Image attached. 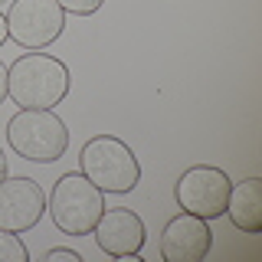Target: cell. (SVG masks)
Masks as SVG:
<instances>
[{"instance_id":"6da1fadb","label":"cell","mask_w":262,"mask_h":262,"mask_svg":"<svg viewBox=\"0 0 262 262\" xmlns=\"http://www.w3.org/2000/svg\"><path fill=\"white\" fill-rule=\"evenodd\" d=\"M69 66L49 53H27L7 66V98L20 108H56L69 95Z\"/></svg>"},{"instance_id":"7a4b0ae2","label":"cell","mask_w":262,"mask_h":262,"mask_svg":"<svg viewBox=\"0 0 262 262\" xmlns=\"http://www.w3.org/2000/svg\"><path fill=\"white\" fill-rule=\"evenodd\" d=\"M46 213L59 233L92 236L98 216L105 213V193L82 170H69L53 184V193L46 196Z\"/></svg>"},{"instance_id":"3957f363","label":"cell","mask_w":262,"mask_h":262,"mask_svg":"<svg viewBox=\"0 0 262 262\" xmlns=\"http://www.w3.org/2000/svg\"><path fill=\"white\" fill-rule=\"evenodd\" d=\"M7 141L23 161L56 164L69 151V128L56 108H20L7 121Z\"/></svg>"},{"instance_id":"277c9868","label":"cell","mask_w":262,"mask_h":262,"mask_svg":"<svg viewBox=\"0 0 262 262\" xmlns=\"http://www.w3.org/2000/svg\"><path fill=\"white\" fill-rule=\"evenodd\" d=\"M79 170L102 193H131L141 180L135 151L115 135H95L79 151Z\"/></svg>"},{"instance_id":"5b68a950","label":"cell","mask_w":262,"mask_h":262,"mask_svg":"<svg viewBox=\"0 0 262 262\" xmlns=\"http://www.w3.org/2000/svg\"><path fill=\"white\" fill-rule=\"evenodd\" d=\"M229 187L233 180L223 167H213V164H196L187 167L174 184V200L184 213L207 220H220L226 213V200H229Z\"/></svg>"},{"instance_id":"8992f818","label":"cell","mask_w":262,"mask_h":262,"mask_svg":"<svg viewBox=\"0 0 262 262\" xmlns=\"http://www.w3.org/2000/svg\"><path fill=\"white\" fill-rule=\"evenodd\" d=\"M4 16L7 36L23 49H46L66 30V10L56 0H13Z\"/></svg>"},{"instance_id":"52a82bcc","label":"cell","mask_w":262,"mask_h":262,"mask_svg":"<svg viewBox=\"0 0 262 262\" xmlns=\"http://www.w3.org/2000/svg\"><path fill=\"white\" fill-rule=\"evenodd\" d=\"M98 249L112 259H138V252L147 243V226L135 210L128 207H105V213L98 216V223L92 229Z\"/></svg>"},{"instance_id":"ba28073f","label":"cell","mask_w":262,"mask_h":262,"mask_svg":"<svg viewBox=\"0 0 262 262\" xmlns=\"http://www.w3.org/2000/svg\"><path fill=\"white\" fill-rule=\"evenodd\" d=\"M46 193L33 177H4L0 180V229L27 233L43 220Z\"/></svg>"},{"instance_id":"9c48e42d","label":"cell","mask_w":262,"mask_h":262,"mask_svg":"<svg viewBox=\"0 0 262 262\" xmlns=\"http://www.w3.org/2000/svg\"><path fill=\"white\" fill-rule=\"evenodd\" d=\"M213 249V229L193 213H177L161 229V259L164 262H203Z\"/></svg>"},{"instance_id":"30bf717a","label":"cell","mask_w":262,"mask_h":262,"mask_svg":"<svg viewBox=\"0 0 262 262\" xmlns=\"http://www.w3.org/2000/svg\"><path fill=\"white\" fill-rule=\"evenodd\" d=\"M223 216H229V223L246 236L262 233V180L259 177H246L236 187H229Z\"/></svg>"},{"instance_id":"8fae6325","label":"cell","mask_w":262,"mask_h":262,"mask_svg":"<svg viewBox=\"0 0 262 262\" xmlns=\"http://www.w3.org/2000/svg\"><path fill=\"white\" fill-rule=\"evenodd\" d=\"M0 262H30V249L20 239V233L0 229Z\"/></svg>"},{"instance_id":"7c38bea8","label":"cell","mask_w":262,"mask_h":262,"mask_svg":"<svg viewBox=\"0 0 262 262\" xmlns=\"http://www.w3.org/2000/svg\"><path fill=\"white\" fill-rule=\"evenodd\" d=\"M66 13H76V16H92L105 7V0H56Z\"/></svg>"},{"instance_id":"4fadbf2b","label":"cell","mask_w":262,"mask_h":262,"mask_svg":"<svg viewBox=\"0 0 262 262\" xmlns=\"http://www.w3.org/2000/svg\"><path fill=\"white\" fill-rule=\"evenodd\" d=\"M43 259H46V262H82V256H79L76 249H62V246H53V249H46Z\"/></svg>"},{"instance_id":"5bb4252c","label":"cell","mask_w":262,"mask_h":262,"mask_svg":"<svg viewBox=\"0 0 262 262\" xmlns=\"http://www.w3.org/2000/svg\"><path fill=\"white\" fill-rule=\"evenodd\" d=\"M7 102V66L0 62V105Z\"/></svg>"},{"instance_id":"9a60e30c","label":"cell","mask_w":262,"mask_h":262,"mask_svg":"<svg viewBox=\"0 0 262 262\" xmlns=\"http://www.w3.org/2000/svg\"><path fill=\"white\" fill-rule=\"evenodd\" d=\"M7 39H10V36H7V16H4V13H0V46H4V43H7Z\"/></svg>"},{"instance_id":"2e32d148","label":"cell","mask_w":262,"mask_h":262,"mask_svg":"<svg viewBox=\"0 0 262 262\" xmlns=\"http://www.w3.org/2000/svg\"><path fill=\"white\" fill-rule=\"evenodd\" d=\"M4 177H7V154L0 151V180H4Z\"/></svg>"},{"instance_id":"e0dca14e","label":"cell","mask_w":262,"mask_h":262,"mask_svg":"<svg viewBox=\"0 0 262 262\" xmlns=\"http://www.w3.org/2000/svg\"><path fill=\"white\" fill-rule=\"evenodd\" d=\"M0 4H4V0H0Z\"/></svg>"}]
</instances>
